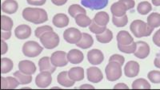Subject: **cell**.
Returning a JSON list of instances; mask_svg holds the SVG:
<instances>
[{
    "label": "cell",
    "mask_w": 160,
    "mask_h": 90,
    "mask_svg": "<svg viewBox=\"0 0 160 90\" xmlns=\"http://www.w3.org/2000/svg\"><path fill=\"white\" fill-rule=\"evenodd\" d=\"M154 65H155V67L160 69V52L156 55V58L154 61Z\"/></svg>",
    "instance_id": "obj_49"
},
{
    "label": "cell",
    "mask_w": 160,
    "mask_h": 90,
    "mask_svg": "<svg viewBox=\"0 0 160 90\" xmlns=\"http://www.w3.org/2000/svg\"><path fill=\"white\" fill-rule=\"evenodd\" d=\"M109 61H115V62H118L120 65H122L124 64V61H125V58H124L122 55L114 54V55L110 57Z\"/></svg>",
    "instance_id": "obj_41"
},
{
    "label": "cell",
    "mask_w": 160,
    "mask_h": 90,
    "mask_svg": "<svg viewBox=\"0 0 160 90\" xmlns=\"http://www.w3.org/2000/svg\"><path fill=\"white\" fill-rule=\"evenodd\" d=\"M89 30L91 31V32L94 33V34H102V33H103L104 31L107 30V27L98 25V24L95 22V20L93 19L91 25L89 26Z\"/></svg>",
    "instance_id": "obj_38"
},
{
    "label": "cell",
    "mask_w": 160,
    "mask_h": 90,
    "mask_svg": "<svg viewBox=\"0 0 160 90\" xmlns=\"http://www.w3.org/2000/svg\"><path fill=\"white\" fill-rule=\"evenodd\" d=\"M18 69L28 75H32L36 72V66L34 62L28 60H23L18 63Z\"/></svg>",
    "instance_id": "obj_15"
},
{
    "label": "cell",
    "mask_w": 160,
    "mask_h": 90,
    "mask_svg": "<svg viewBox=\"0 0 160 90\" xmlns=\"http://www.w3.org/2000/svg\"><path fill=\"white\" fill-rule=\"evenodd\" d=\"M70 78L74 81H80L84 78V69L82 67H74L68 71Z\"/></svg>",
    "instance_id": "obj_24"
},
{
    "label": "cell",
    "mask_w": 160,
    "mask_h": 90,
    "mask_svg": "<svg viewBox=\"0 0 160 90\" xmlns=\"http://www.w3.org/2000/svg\"><path fill=\"white\" fill-rule=\"evenodd\" d=\"M128 8L122 0H119L118 2L113 3L111 7V11L112 13L113 16L121 17L126 15Z\"/></svg>",
    "instance_id": "obj_14"
},
{
    "label": "cell",
    "mask_w": 160,
    "mask_h": 90,
    "mask_svg": "<svg viewBox=\"0 0 160 90\" xmlns=\"http://www.w3.org/2000/svg\"><path fill=\"white\" fill-rule=\"evenodd\" d=\"M13 69V61L7 58H2L1 60V73L2 74L8 73Z\"/></svg>",
    "instance_id": "obj_32"
},
{
    "label": "cell",
    "mask_w": 160,
    "mask_h": 90,
    "mask_svg": "<svg viewBox=\"0 0 160 90\" xmlns=\"http://www.w3.org/2000/svg\"><path fill=\"white\" fill-rule=\"evenodd\" d=\"M47 0H27L29 5L31 6H42L45 4Z\"/></svg>",
    "instance_id": "obj_42"
},
{
    "label": "cell",
    "mask_w": 160,
    "mask_h": 90,
    "mask_svg": "<svg viewBox=\"0 0 160 90\" xmlns=\"http://www.w3.org/2000/svg\"><path fill=\"white\" fill-rule=\"evenodd\" d=\"M52 78L51 73L48 71H42L38 74L35 78V84L38 88H46L51 84Z\"/></svg>",
    "instance_id": "obj_8"
},
{
    "label": "cell",
    "mask_w": 160,
    "mask_h": 90,
    "mask_svg": "<svg viewBox=\"0 0 160 90\" xmlns=\"http://www.w3.org/2000/svg\"><path fill=\"white\" fill-rule=\"evenodd\" d=\"M148 25L153 29L160 26V15L158 13H151L148 17Z\"/></svg>",
    "instance_id": "obj_30"
},
{
    "label": "cell",
    "mask_w": 160,
    "mask_h": 90,
    "mask_svg": "<svg viewBox=\"0 0 160 90\" xmlns=\"http://www.w3.org/2000/svg\"><path fill=\"white\" fill-rule=\"evenodd\" d=\"M122 1L126 4V5H127L128 10L133 9V8H134V7H135V2L134 0H122Z\"/></svg>",
    "instance_id": "obj_45"
},
{
    "label": "cell",
    "mask_w": 160,
    "mask_h": 90,
    "mask_svg": "<svg viewBox=\"0 0 160 90\" xmlns=\"http://www.w3.org/2000/svg\"><path fill=\"white\" fill-rule=\"evenodd\" d=\"M114 89H129V87L123 83H120L114 86Z\"/></svg>",
    "instance_id": "obj_47"
},
{
    "label": "cell",
    "mask_w": 160,
    "mask_h": 90,
    "mask_svg": "<svg viewBox=\"0 0 160 90\" xmlns=\"http://www.w3.org/2000/svg\"><path fill=\"white\" fill-rule=\"evenodd\" d=\"M68 13L72 18H75L77 15H80V14H86V10L78 4H73V5L70 6Z\"/></svg>",
    "instance_id": "obj_34"
},
{
    "label": "cell",
    "mask_w": 160,
    "mask_h": 90,
    "mask_svg": "<svg viewBox=\"0 0 160 90\" xmlns=\"http://www.w3.org/2000/svg\"><path fill=\"white\" fill-rule=\"evenodd\" d=\"M88 80L91 83H98L103 78L102 72L97 67H90L87 70Z\"/></svg>",
    "instance_id": "obj_13"
},
{
    "label": "cell",
    "mask_w": 160,
    "mask_h": 90,
    "mask_svg": "<svg viewBox=\"0 0 160 90\" xmlns=\"http://www.w3.org/2000/svg\"><path fill=\"white\" fill-rule=\"evenodd\" d=\"M113 34L110 30L107 29L103 33L100 34H96V39L100 43H109L112 40Z\"/></svg>",
    "instance_id": "obj_29"
},
{
    "label": "cell",
    "mask_w": 160,
    "mask_h": 90,
    "mask_svg": "<svg viewBox=\"0 0 160 90\" xmlns=\"http://www.w3.org/2000/svg\"><path fill=\"white\" fill-rule=\"evenodd\" d=\"M151 88V85L148 83V81L143 78L135 80L132 83L133 89H150Z\"/></svg>",
    "instance_id": "obj_31"
},
{
    "label": "cell",
    "mask_w": 160,
    "mask_h": 90,
    "mask_svg": "<svg viewBox=\"0 0 160 90\" xmlns=\"http://www.w3.org/2000/svg\"><path fill=\"white\" fill-rule=\"evenodd\" d=\"M38 67H39L40 72L48 71L51 73H53L56 70V67L53 65L51 61V58L48 57H43L38 61Z\"/></svg>",
    "instance_id": "obj_16"
},
{
    "label": "cell",
    "mask_w": 160,
    "mask_h": 90,
    "mask_svg": "<svg viewBox=\"0 0 160 90\" xmlns=\"http://www.w3.org/2000/svg\"><path fill=\"white\" fill-rule=\"evenodd\" d=\"M13 27V21L11 18L2 15L1 16V29L2 31H11Z\"/></svg>",
    "instance_id": "obj_35"
},
{
    "label": "cell",
    "mask_w": 160,
    "mask_h": 90,
    "mask_svg": "<svg viewBox=\"0 0 160 90\" xmlns=\"http://www.w3.org/2000/svg\"><path fill=\"white\" fill-rule=\"evenodd\" d=\"M8 44L6 43L4 40H2V41H1V54L3 55V54H5L6 53L8 52Z\"/></svg>",
    "instance_id": "obj_44"
},
{
    "label": "cell",
    "mask_w": 160,
    "mask_h": 90,
    "mask_svg": "<svg viewBox=\"0 0 160 90\" xmlns=\"http://www.w3.org/2000/svg\"><path fill=\"white\" fill-rule=\"evenodd\" d=\"M137 49L134 53L135 56L139 59H145L150 54V46L147 42L142 41H137Z\"/></svg>",
    "instance_id": "obj_11"
},
{
    "label": "cell",
    "mask_w": 160,
    "mask_h": 90,
    "mask_svg": "<svg viewBox=\"0 0 160 90\" xmlns=\"http://www.w3.org/2000/svg\"><path fill=\"white\" fill-rule=\"evenodd\" d=\"M112 22L113 24L117 27H123L125 26L128 22V18L127 15H123L121 17H112Z\"/></svg>",
    "instance_id": "obj_37"
},
{
    "label": "cell",
    "mask_w": 160,
    "mask_h": 90,
    "mask_svg": "<svg viewBox=\"0 0 160 90\" xmlns=\"http://www.w3.org/2000/svg\"><path fill=\"white\" fill-rule=\"evenodd\" d=\"M53 28L50 26H42L38 27L35 31V37L39 38L40 37L42 36V34H45L46 32H48V31H52Z\"/></svg>",
    "instance_id": "obj_40"
},
{
    "label": "cell",
    "mask_w": 160,
    "mask_h": 90,
    "mask_svg": "<svg viewBox=\"0 0 160 90\" xmlns=\"http://www.w3.org/2000/svg\"><path fill=\"white\" fill-rule=\"evenodd\" d=\"M15 37L20 40L27 39L31 34V28L28 25H20L15 30Z\"/></svg>",
    "instance_id": "obj_17"
},
{
    "label": "cell",
    "mask_w": 160,
    "mask_h": 90,
    "mask_svg": "<svg viewBox=\"0 0 160 90\" xmlns=\"http://www.w3.org/2000/svg\"><path fill=\"white\" fill-rule=\"evenodd\" d=\"M151 10H152V7H151V3L147 1L141 2L138 4V7H137V11L142 15H148V13L151 12Z\"/></svg>",
    "instance_id": "obj_33"
},
{
    "label": "cell",
    "mask_w": 160,
    "mask_h": 90,
    "mask_svg": "<svg viewBox=\"0 0 160 90\" xmlns=\"http://www.w3.org/2000/svg\"><path fill=\"white\" fill-rule=\"evenodd\" d=\"M82 33L76 28H68L63 33V38L67 42L70 44H77L81 40Z\"/></svg>",
    "instance_id": "obj_6"
},
{
    "label": "cell",
    "mask_w": 160,
    "mask_h": 90,
    "mask_svg": "<svg viewBox=\"0 0 160 90\" xmlns=\"http://www.w3.org/2000/svg\"><path fill=\"white\" fill-rule=\"evenodd\" d=\"M52 23L58 28H63L69 24V18L65 14H57L53 17Z\"/></svg>",
    "instance_id": "obj_20"
},
{
    "label": "cell",
    "mask_w": 160,
    "mask_h": 90,
    "mask_svg": "<svg viewBox=\"0 0 160 90\" xmlns=\"http://www.w3.org/2000/svg\"><path fill=\"white\" fill-rule=\"evenodd\" d=\"M117 42L119 45H126L131 44L134 41V38L131 37V34L126 31H121L118 32L116 37Z\"/></svg>",
    "instance_id": "obj_22"
},
{
    "label": "cell",
    "mask_w": 160,
    "mask_h": 90,
    "mask_svg": "<svg viewBox=\"0 0 160 90\" xmlns=\"http://www.w3.org/2000/svg\"><path fill=\"white\" fill-rule=\"evenodd\" d=\"M88 61L92 65H99L103 61V54L99 50H91L88 51Z\"/></svg>",
    "instance_id": "obj_12"
},
{
    "label": "cell",
    "mask_w": 160,
    "mask_h": 90,
    "mask_svg": "<svg viewBox=\"0 0 160 90\" xmlns=\"http://www.w3.org/2000/svg\"><path fill=\"white\" fill-rule=\"evenodd\" d=\"M14 77L19 81L20 85H28L32 81V77L31 75H28L23 73H22L20 70L16 71L14 73Z\"/></svg>",
    "instance_id": "obj_28"
},
{
    "label": "cell",
    "mask_w": 160,
    "mask_h": 90,
    "mask_svg": "<svg viewBox=\"0 0 160 90\" xmlns=\"http://www.w3.org/2000/svg\"><path fill=\"white\" fill-rule=\"evenodd\" d=\"M130 30L136 38L150 36L151 33L154 31V29L149 26L148 23L138 19L135 20L131 22L130 26Z\"/></svg>",
    "instance_id": "obj_2"
},
{
    "label": "cell",
    "mask_w": 160,
    "mask_h": 90,
    "mask_svg": "<svg viewBox=\"0 0 160 90\" xmlns=\"http://www.w3.org/2000/svg\"><path fill=\"white\" fill-rule=\"evenodd\" d=\"M39 40L44 48L48 50L54 49L59 44V37L53 31L46 32L40 37Z\"/></svg>",
    "instance_id": "obj_3"
},
{
    "label": "cell",
    "mask_w": 160,
    "mask_h": 90,
    "mask_svg": "<svg viewBox=\"0 0 160 90\" xmlns=\"http://www.w3.org/2000/svg\"><path fill=\"white\" fill-rule=\"evenodd\" d=\"M81 4L91 10H101L108 6V0H81Z\"/></svg>",
    "instance_id": "obj_9"
},
{
    "label": "cell",
    "mask_w": 160,
    "mask_h": 90,
    "mask_svg": "<svg viewBox=\"0 0 160 90\" xmlns=\"http://www.w3.org/2000/svg\"><path fill=\"white\" fill-rule=\"evenodd\" d=\"M42 50L43 48L35 41H27L22 45V53L28 58H35L38 56Z\"/></svg>",
    "instance_id": "obj_5"
},
{
    "label": "cell",
    "mask_w": 160,
    "mask_h": 90,
    "mask_svg": "<svg viewBox=\"0 0 160 90\" xmlns=\"http://www.w3.org/2000/svg\"><path fill=\"white\" fill-rule=\"evenodd\" d=\"M57 81H58L59 85L63 87H67V88L72 87L73 85H75V81H72L70 78L69 75H68V72H67V71H63V72H61L60 73H58V77H57Z\"/></svg>",
    "instance_id": "obj_21"
},
{
    "label": "cell",
    "mask_w": 160,
    "mask_h": 90,
    "mask_svg": "<svg viewBox=\"0 0 160 90\" xmlns=\"http://www.w3.org/2000/svg\"><path fill=\"white\" fill-rule=\"evenodd\" d=\"M51 2L55 6H62L68 2V0H51Z\"/></svg>",
    "instance_id": "obj_48"
},
{
    "label": "cell",
    "mask_w": 160,
    "mask_h": 90,
    "mask_svg": "<svg viewBox=\"0 0 160 90\" xmlns=\"http://www.w3.org/2000/svg\"><path fill=\"white\" fill-rule=\"evenodd\" d=\"M152 1L153 5L156 6V7H159L160 6V0H151Z\"/></svg>",
    "instance_id": "obj_51"
},
{
    "label": "cell",
    "mask_w": 160,
    "mask_h": 90,
    "mask_svg": "<svg viewBox=\"0 0 160 90\" xmlns=\"http://www.w3.org/2000/svg\"><path fill=\"white\" fill-rule=\"evenodd\" d=\"M75 18L77 25L80 27H83V28L89 26L91 25V22H92V20L89 17L87 16L86 14H80V15H77Z\"/></svg>",
    "instance_id": "obj_27"
},
{
    "label": "cell",
    "mask_w": 160,
    "mask_h": 90,
    "mask_svg": "<svg viewBox=\"0 0 160 90\" xmlns=\"http://www.w3.org/2000/svg\"><path fill=\"white\" fill-rule=\"evenodd\" d=\"M118 48L121 52L125 53V54H134L137 49V43L135 41H133L131 44L126 45L118 44Z\"/></svg>",
    "instance_id": "obj_36"
},
{
    "label": "cell",
    "mask_w": 160,
    "mask_h": 90,
    "mask_svg": "<svg viewBox=\"0 0 160 90\" xmlns=\"http://www.w3.org/2000/svg\"><path fill=\"white\" fill-rule=\"evenodd\" d=\"M79 88L81 89H95V87L91 85H82L79 86Z\"/></svg>",
    "instance_id": "obj_50"
},
{
    "label": "cell",
    "mask_w": 160,
    "mask_h": 90,
    "mask_svg": "<svg viewBox=\"0 0 160 90\" xmlns=\"http://www.w3.org/2000/svg\"><path fill=\"white\" fill-rule=\"evenodd\" d=\"M18 8V4L15 0H5L2 3L1 9L3 13H7L9 15L15 14Z\"/></svg>",
    "instance_id": "obj_18"
},
{
    "label": "cell",
    "mask_w": 160,
    "mask_h": 90,
    "mask_svg": "<svg viewBox=\"0 0 160 90\" xmlns=\"http://www.w3.org/2000/svg\"><path fill=\"white\" fill-rule=\"evenodd\" d=\"M51 61L55 67L66 66L68 63V54L64 51H55L51 54Z\"/></svg>",
    "instance_id": "obj_7"
},
{
    "label": "cell",
    "mask_w": 160,
    "mask_h": 90,
    "mask_svg": "<svg viewBox=\"0 0 160 90\" xmlns=\"http://www.w3.org/2000/svg\"><path fill=\"white\" fill-rule=\"evenodd\" d=\"M68 59L71 64H79L83 60V54L78 50H71L68 54Z\"/></svg>",
    "instance_id": "obj_23"
},
{
    "label": "cell",
    "mask_w": 160,
    "mask_h": 90,
    "mask_svg": "<svg viewBox=\"0 0 160 90\" xmlns=\"http://www.w3.org/2000/svg\"><path fill=\"white\" fill-rule=\"evenodd\" d=\"M153 41L157 46L160 47V29L154 34L153 36Z\"/></svg>",
    "instance_id": "obj_43"
},
{
    "label": "cell",
    "mask_w": 160,
    "mask_h": 90,
    "mask_svg": "<svg viewBox=\"0 0 160 90\" xmlns=\"http://www.w3.org/2000/svg\"><path fill=\"white\" fill-rule=\"evenodd\" d=\"M20 85L19 81L14 77H8V78H1V88L2 89H14Z\"/></svg>",
    "instance_id": "obj_19"
},
{
    "label": "cell",
    "mask_w": 160,
    "mask_h": 90,
    "mask_svg": "<svg viewBox=\"0 0 160 90\" xmlns=\"http://www.w3.org/2000/svg\"><path fill=\"white\" fill-rule=\"evenodd\" d=\"M22 17L26 21L37 25L43 23L48 20V13L41 8H25L22 11Z\"/></svg>",
    "instance_id": "obj_1"
},
{
    "label": "cell",
    "mask_w": 160,
    "mask_h": 90,
    "mask_svg": "<svg viewBox=\"0 0 160 90\" xmlns=\"http://www.w3.org/2000/svg\"><path fill=\"white\" fill-rule=\"evenodd\" d=\"M1 36H2V40H8L11 37V31H2L1 33Z\"/></svg>",
    "instance_id": "obj_46"
},
{
    "label": "cell",
    "mask_w": 160,
    "mask_h": 90,
    "mask_svg": "<svg viewBox=\"0 0 160 90\" xmlns=\"http://www.w3.org/2000/svg\"><path fill=\"white\" fill-rule=\"evenodd\" d=\"M139 64L135 61H130L124 67V74L128 78H135L139 73Z\"/></svg>",
    "instance_id": "obj_10"
},
{
    "label": "cell",
    "mask_w": 160,
    "mask_h": 90,
    "mask_svg": "<svg viewBox=\"0 0 160 90\" xmlns=\"http://www.w3.org/2000/svg\"><path fill=\"white\" fill-rule=\"evenodd\" d=\"M106 77L110 81H115L122 76V65L115 61H109L105 69Z\"/></svg>",
    "instance_id": "obj_4"
},
{
    "label": "cell",
    "mask_w": 160,
    "mask_h": 90,
    "mask_svg": "<svg viewBox=\"0 0 160 90\" xmlns=\"http://www.w3.org/2000/svg\"><path fill=\"white\" fill-rule=\"evenodd\" d=\"M94 20L98 25L106 26L109 22V15L105 11H100L95 15Z\"/></svg>",
    "instance_id": "obj_26"
},
{
    "label": "cell",
    "mask_w": 160,
    "mask_h": 90,
    "mask_svg": "<svg viewBox=\"0 0 160 90\" xmlns=\"http://www.w3.org/2000/svg\"><path fill=\"white\" fill-rule=\"evenodd\" d=\"M93 44H94V39L92 38V37L89 34L82 33V38L76 44V45L78 47H79V48H81V49L85 50L88 49V48L92 46Z\"/></svg>",
    "instance_id": "obj_25"
},
{
    "label": "cell",
    "mask_w": 160,
    "mask_h": 90,
    "mask_svg": "<svg viewBox=\"0 0 160 90\" xmlns=\"http://www.w3.org/2000/svg\"><path fill=\"white\" fill-rule=\"evenodd\" d=\"M148 78L152 83L158 84L160 83V71H151L148 73Z\"/></svg>",
    "instance_id": "obj_39"
}]
</instances>
